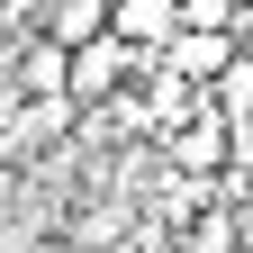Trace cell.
<instances>
[{"label": "cell", "mask_w": 253, "mask_h": 253, "mask_svg": "<svg viewBox=\"0 0 253 253\" xmlns=\"http://www.w3.org/2000/svg\"><path fill=\"white\" fill-rule=\"evenodd\" d=\"M163 163H172V172H199V181H226V172L244 163V126L199 90L181 118H163Z\"/></svg>", "instance_id": "6da1fadb"}, {"label": "cell", "mask_w": 253, "mask_h": 253, "mask_svg": "<svg viewBox=\"0 0 253 253\" xmlns=\"http://www.w3.org/2000/svg\"><path fill=\"white\" fill-rule=\"evenodd\" d=\"M163 54V45H126L118 27L109 37H90V45H73V100L82 109H100V100H118L126 82H145V63Z\"/></svg>", "instance_id": "7a4b0ae2"}, {"label": "cell", "mask_w": 253, "mask_h": 253, "mask_svg": "<svg viewBox=\"0 0 253 253\" xmlns=\"http://www.w3.org/2000/svg\"><path fill=\"white\" fill-rule=\"evenodd\" d=\"M235 54H244V45H235V27H181V37L163 45V63H172L181 82H199V90H208L217 73H226Z\"/></svg>", "instance_id": "3957f363"}, {"label": "cell", "mask_w": 253, "mask_h": 253, "mask_svg": "<svg viewBox=\"0 0 253 253\" xmlns=\"http://www.w3.org/2000/svg\"><path fill=\"white\" fill-rule=\"evenodd\" d=\"M109 18H118L126 45H172L181 37V0H109Z\"/></svg>", "instance_id": "277c9868"}, {"label": "cell", "mask_w": 253, "mask_h": 253, "mask_svg": "<svg viewBox=\"0 0 253 253\" xmlns=\"http://www.w3.org/2000/svg\"><path fill=\"white\" fill-rule=\"evenodd\" d=\"M109 0H45V37L54 45H90V37H109Z\"/></svg>", "instance_id": "5b68a950"}, {"label": "cell", "mask_w": 253, "mask_h": 253, "mask_svg": "<svg viewBox=\"0 0 253 253\" xmlns=\"http://www.w3.org/2000/svg\"><path fill=\"white\" fill-rule=\"evenodd\" d=\"M235 244H244V217H235V208H217V199H199V208H190L181 253H235Z\"/></svg>", "instance_id": "8992f818"}, {"label": "cell", "mask_w": 253, "mask_h": 253, "mask_svg": "<svg viewBox=\"0 0 253 253\" xmlns=\"http://www.w3.org/2000/svg\"><path fill=\"white\" fill-rule=\"evenodd\" d=\"M208 100H217V109H226L235 126H253V54H235V63H226V73H217V82H208Z\"/></svg>", "instance_id": "52a82bcc"}, {"label": "cell", "mask_w": 253, "mask_h": 253, "mask_svg": "<svg viewBox=\"0 0 253 253\" xmlns=\"http://www.w3.org/2000/svg\"><path fill=\"white\" fill-rule=\"evenodd\" d=\"M181 27H244V0H181Z\"/></svg>", "instance_id": "ba28073f"}]
</instances>
